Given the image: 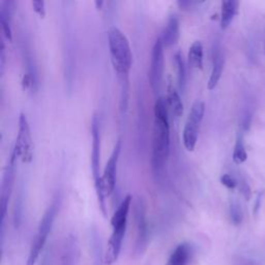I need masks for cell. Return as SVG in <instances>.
Returning a JSON list of instances; mask_svg holds the SVG:
<instances>
[{"label":"cell","instance_id":"6da1fadb","mask_svg":"<svg viewBox=\"0 0 265 265\" xmlns=\"http://www.w3.org/2000/svg\"><path fill=\"white\" fill-rule=\"evenodd\" d=\"M170 153L169 109L163 98H157L153 106L151 169L155 178H161Z\"/></svg>","mask_w":265,"mask_h":265},{"label":"cell","instance_id":"7a4b0ae2","mask_svg":"<svg viewBox=\"0 0 265 265\" xmlns=\"http://www.w3.org/2000/svg\"><path fill=\"white\" fill-rule=\"evenodd\" d=\"M108 46L111 62L120 84H128L133 65V53L127 36L118 27H112L108 32Z\"/></svg>","mask_w":265,"mask_h":265},{"label":"cell","instance_id":"3957f363","mask_svg":"<svg viewBox=\"0 0 265 265\" xmlns=\"http://www.w3.org/2000/svg\"><path fill=\"white\" fill-rule=\"evenodd\" d=\"M133 202V197L128 195L118 205L114 215L111 219V226H112V233L108 241V248L105 253V262L108 265L114 264L120 255L123 238L127 231L128 226V219L129 214L131 210Z\"/></svg>","mask_w":265,"mask_h":265},{"label":"cell","instance_id":"277c9868","mask_svg":"<svg viewBox=\"0 0 265 265\" xmlns=\"http://www.w3.org/2000/svg\"><path fill=\"white\" fill-rule=\"evenodd\" d=\"M92 171L95 181V189L98 197L100 209L105 218H107V203L106 194L104 191L101 174V128L100 120L97 115L93 117L92 121Z\"/></svg>","mask_w":265,"mask_h":265},{"label":"cell","instance_id":"5b68a950","mask_svg":"<svg viewBox=\"0 0 265 265\" xmlns=\"http://www.w3.org/2000/svg\"><path fill=\"white\" fill-rule=\"evenodd\" d=\"M59 206H60V200H59V197H56V198H54V200L52 201L50 206L47 208V210L45 211V214L40 222L38 232L32 240L26 265H36V263L38 262V260L45 248V244L47 242L49 234L52 230L54 221H55L56 216L59 210Z\"/></svg>","mask_w":265,"mask_h":265},{"label":"cell","instance_id":"8992f818","mask_svg":"<svg viewBox=\"0 0 265 265\" xmlns=\"http://www.w3.org/2000/svg\"><path fill=\"white\" fill-rule=\"evenodd\" d=\"M17 155L15 152H12L10 161L6 167L3 184H2V194H0V206H2V222H0V241H2V246H4L5 242V233H6V220L8 215L9 201L13 192L15 178H16V163Z\"/></svg>","mask_w":265,"mask_h":265},{"label":"cell","instance_id":"52a82bcc","mask_svg":"<svg viewBox=\"0 0 265 265\" xmlns=\"http://www.w3.org/2000/svg\"><path fill=\"white\" fill-rule=\"evenodd\" d=\"M204 112L205 104L202 101H196L188 115L183 134L184 145L188 151H193L196 147L200 126L204 117Z\"/></svg>","mask_w":265,"mask_h":265},{"label":"cell","instance_id":"ba28073f","mask_svg":"<svg viewBox=\"0 0 265 265\" xmlns=\"http://www.w3.org/2000/svg\"><path fill=\"white\" fill-rule=\"evenodd\" d=\"M13 152L24 164H29L33 158V141L29 121L24 113L20 114L16 143Z\"/></svg>","mask_w":265,"mask_h":265},{"label":"cell","instance_id":"9c48e42d","mask_svg":"<svg viewBox=\"0 0 265 265\" xmlns=\"http://www.w3.org/2000/svg\"><path fill=\"white\" fill-rule=\"evenodd\" d=\"M164 45L158 38L151 50V58H150V66L148 72V81L151 86V90L154 94H158L162 87L163 77H164Z\"/></svg>","mask_w":265,"mask_h":265},{"label":"cell","instance_id":"30bf717a","mask_svg":"<svg viewBox=\"0 0 265 265\" xmlns=\"http://www.w3.org/2000/svg\"><path fill=\"white\" fill-rule=\"evenodd\" d=\"M135 224H136V241L135 254L142 255L148 243V226L146 221L145 204L141 198L135 201Z\"/></svg>","mask_w":265,"mask_h":265},{"label":"cell","instance_id":"8fae6325","mask_svg":"<svg viewBox=\"0 0 265 265\" xmlns=\"http://www.w3.org/2000/svg\"><path fill=\"white\" fill-rule=\"evenodd\" d=\"M121 140H117V142L114 145L113 151L105 166L104 172L102 174V183L104 187V191L106 196H110L116 186V175H117V166H118V161L121 152Z\"/></svg>","mask_w":265,"mask_h":265},{"label":"cell","instance_id":"7c38bea8","mask_svg":"<svg viewBox=\"0 0 265 265\" xmlns=\"http://www.w3.org/2000/svg\"><path fill=\"white\" fill-rule=\"evenodd\" d=\"M225 65V55L220 43L215 44L213 48V68L210 73V77L207 82V88L209 91L215 90L219 84Z\"/></svg>","mask_w":265,"mask_h":265},{"label":"cell","instance_id":"4fadbf2b","mask_svg":"<svg viewBox=\"0 0 265 265\" xmlns=\"http://www.w3.org/2000/svg\"><path fill=\"white\" fill-rule=\"evenodd\" d=\"M16 3L13 0H5L0 3V23L3 27V33L6 40L9 42L13 41V30H12V19L15 10Z\"/></svg>","mask_w":265,"mask_h":265},{"label":"cell","instance_id":"5bb4252c","mask_svg":"<svg viewBox=\"0 0 265 265\" xmlns=\"http://www.w3.org/2000/svg\"><path fill=\"white\" fill-rule=\"evenodd\" d=\"M181 36V23L176 15H171L163 30L161 38L164 47H172L178 44Z\"/></svg>","mask_w":265,"mask_h":265},{"label":"cell","instance_id":"9a60e30c","mask_svg":"<svg viewBox=\"0 0 265 265\" xmlns=\"http://www.w3.org/2000/svg\"><path fill=\"white\" fill-rule=\"evenodd\" d=\"M78 255L79 249L77 238L74 235H69L65 238L62 246L60 265H77Z\"/></svg>","mask_w":265,"mask_h":265},{"label":"cell","instance_id":"2e32d148","mask_svg":"<svg viewBox=\"0 0 265 265\" xmlns=\"http://www.w3.org/2000/svg\"><path fill=\"white\" fill-rule=\"evenodd\" d=\"M191 255V246L188 243H181L172 252L166 265H188Z\"/></svg>","mask_w":265,"mask_h":265},{"label":"cell","instance_id":"e0dca14e","mask_svg":"<svg viewBox=\"0 0 265 265\" xmlns=\"http://www.w3.org/2000/svg\"><path fill=\"white\" fill-rule=\"evenodd\" d=\"M166 103L169 111H171L175 117H182L184 113V103L179 92L176 91L171 84L168 86Z\"/></svg>","mask_w":265,"mask_h":265},{"label":"cell","instance_id":"ac0fdd59","mask_svg":"<svg viewBox=\"0 0 265 265\" xmlns=\"http://www.w3.org/2000/svg\"><path fill=\"white\" fill-rule=\"evenodd\" d=\"M239 3L235 0H225L222 3L221 10V28L226 30L232 23L234 17L238 13Z\"/></svg>","mask_w":265,"mask_h":265},{"label":"cell","instance_id":"d6986e66","mask_svg":"<svg viewBox=\"0 0 265 265\" xmlns=\"http://www.w3.org/2000/svg\"><path fill=\"white\" fill-rule=\"evenodd\" d=\"M204 51L203 45L200 41H196L192 44L188 53V63L192 68L202 69L203 68Z\"/></svg>","mask_w":265,"mask_h":265},{"label":"cell","instance_id":"ffe728a7","mask_svg":"<svg viewBox=\"0 0 265 265\" xmlns=\"http://www.w3.org/2000/svg\"><path fill=\"white\" fill-rule=\"evenodd\" d=\"M174 63L176 65V69H178L179 88L181 92H184L186 88V84H187V68H186V62L184 60V56L181 52L175 53Z\"/></svg>","mask_w":265,"mask_h":265},{"label":"cell","instance_id":"44dd1931","mask_svg":"<svg viewBox=\"0 0 265 265\" xmlns=\"http://www.w3.org/2000/svg\"><path fill=\"white\" fill-rule=\"evenodd\" d=\"M92 246L94 252V265H103L105 256H103V249L101 238L97 231L92 233Z\"/></svg>","mask_w":265,"mask_h":265},{"label":"cell","instance_id":"7402d4cb","mask_svg":"<svg viewBox=\"0 0 265 265\" xmlns=\"http://www.w3.org/2000/svg\"><path fill=\"white\" fill-rule=\"evenodd\" d=\"M232 157H233V162L237 165L243 164L248 158V153H246V150H245V147L243 144V139H242L241 134H238V136L236 138Z\"/></svg>","mask_w":265,"mask_h":265},{"label":"cell","instance_id":"603a6c76","mask_svg":"<svg viewBox=\"0 0 265 265\" xmlns=\"http://www.w3.org/2000/svg\"><path fill=\"white\" fill-rule=\"evenodd\" d=\"M229 216L231 222L235 225L238 226L242 223L243 221V213L241 209L240 204L237 201H231L229 205Z\"/></svg>","mask_w":265,"mask_h":265},{"label":"cell","instance_id":"cb8c5ba5","mask_svg":"<svg viewBox=\"0 0 265 265\" xmlns=\"http://www.w3.org/2000/svg\"><path fill=\"white\" fill-rule=\"evenodd\" d=\"M220 181H221V184L229 190H234L238 185V182L231 174H223L221 176Z\"/></svg>","mask_w":265,"mask_h":265},{"label":"cell","instance_id":"d4e9b609","mask_svg":"<svg viewBox=\"0 0 265 265\" xmlns=\"http://www.w3.org/2000/svg\"><path fill=\"white\" fill-rule=\"evenodd\" d=\"M33 11L40 16V18L44 19L46 17L47 11H46V3L43 0H33L31 3Z\"/></svg>","mask_w":265,"mask_h":265},{"label":"cell","instance_id":"484cf974","mask_svg":"<svg viewBox=\"0 0 265 265\" xmlns=\"http://www.w3.org/2000/svg\"><path fill=\"white\" fill-rule=\"evenodd\" d=\"M6 62H7L6 43H5V41H3V42H2V49H0V74H2V76L5 74Z\"/></svg>","mask_w":265,"mask_h":265},{"label":"cell","instance_id":"4316f807","mask_svg":"<svg viewBox=\"0 0 265 265\" xmlns=\"http://www.w3.org/2000/svg\"><path fill=\"white\" fill-rule=\"evenodd\" d=\"M201 3H198V2H192V0H183V2H179L178 5L180 6L181 9H184V10H189V9H192L194 8L195 6H198L200 5Z\"/></svg>","mask_w":265,"mask_h":265},{"label":"cell","instance_id":"83f0119b","mask_svg":"<svg viewBox=\"0 0 265 265\" xmlns=\"http://www.w3.org/2000/svg\"><path fill=\"white\" fill-rule=\"evenodd\" d=\"M240 191H241V194L243 195V197H244L246 200H250V198H251V189H250L249 185L246 184V182H244V181L241 182Z\"/></svg>","mask_w":265,"mask_h":265},{"label":"cell","instance_id":"f1b7e54d","mask_svg":"<svg viewBox=\"0 0 265 265\" xmlns=\"http://www.w3.org/2000/svg\"><path fill=\"white\" fill-rule=\"evenodd\" d=\"M261 200H262V194H259L257 199H256V202H255V207H254V214L257 215L259 209H260V206H261Z\"/></svg>","mask_w":265,"mask_h":265},{"label":"cell","instance_id":"f546056e","mask_svg":"<svg viewBox=\"0 0 265 265\" xmlns=\"http://www.w3.org/2000/svg\"><path fill=\"white\" fill-rule=\"evenodd\" d=\"M95 5H96V8L100 11V10H102V9H103V6L105 5V3H104V2H102V0H96V2H95Z\"/></svg>","mask_w":265,"mask_h":265},{"label":"cell","instance_id":"4dcf8cb0","mask_svg":"<svg viewBox=\"0 0 265 265\" xmlns=\"http://www.w3.org/2000/svg\"><path fill=\"white\" fill-rule=\"evenodd\" d=\"M43 265H48V261H47V260H45V261L43 262Z\"/></svg>","mask_w":265,"mask_h":265}]
</instances>
